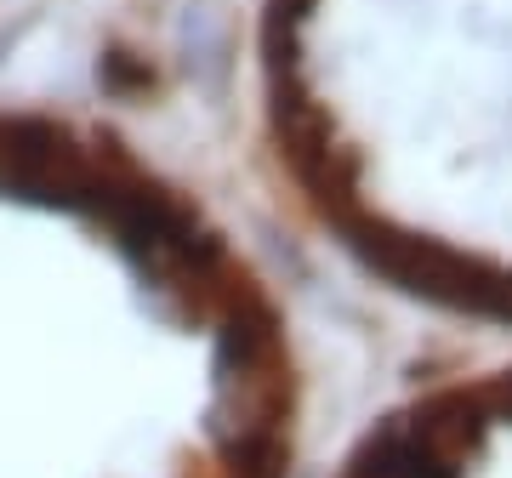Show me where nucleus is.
<instances>
[{
  "label": "nucleus",
  "mask_w": 512,
  "mask_h": 478,
  "mask_svg": "<svg viewBox=\"0 0 512 478\" xmlns=\"http://www.w3.org/2000/svg\"><path fill=\"white\" fill-rule=\"evenodd\" d=\"M274 251L143 120L0 86V478H313Z\"/></svg>",
  "instance_id": "obj_1"
},
{
  "label": "nucleus",
  "mask_w": 512,
  "mask_h": 478,
  "mask_svg": "<svg viewBox=\"0 0 512 478\" xmlns=\"http://www.w3.org/2000/svg\"><path fill=\"white\" fill-rule=\"evenodd\" d=\"M313 478H512V342L404 376L325 444Z\"/></svg>",
  "instance_id": "obj_3"
},
{
  "label": "nucleus",
  "mask_w": 512,
  "mask_h": 478,
  "mask_svg": "<svg viewBox=\"0 0 512 478\" xmlns=\"http://www.w3.org/2000/svg\"><path fill=\"white\" fill-rule=\"evenodd\" d=\"M279 222L387 308L512 342V0H245Z\"/></svg>",
  "instance_id": "obj_2"
}]
</instances>
